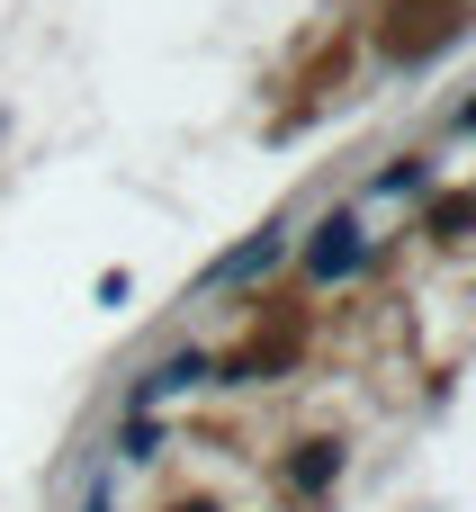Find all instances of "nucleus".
<instances>
[{"label":"nucleus","mask_w":476,"mask_h":512,"mask_svg":"<svg viewBox=\"0 0 476 512\" xmlns=\"http://www.w3.org/2000/svg\"><path fill=\"white\" fill-rule=\"evenodd\" d=\"M270 261H279V234H261V243H243V252H234V261H225L216 279H252V270H270Z\"/></svg>","instance_id":"1"}]
</instances>
